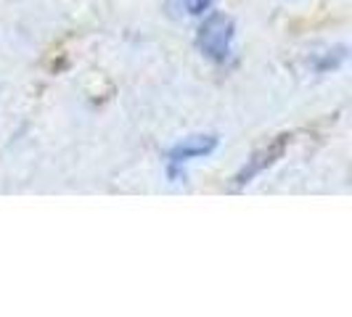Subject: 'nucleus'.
<instances>
[{
    "instance_id": "1",
    "label": "nucleus",
    "mask_w": 352,
    "mask_h": 317,
    "mask_svg": "<svg viewBox=\"0 0 352 317\" xmlns=\"http://www.w3.org/2000/svg\"><path fill=\"white\" fill-rule=\"evenodd\" d=\"M233 40H236V21L228 14H207L196 30V48L212 64H226L233 56Z\"/></svg>"
},
{
    "instance_id": "2",
    "label": "nucleus",
    "mask_w": 352,
    "mask_h": 317,
    "mask_svg": "<svg viewBox=\"0 0 352 317\" xmlns=\"http://www.w3.org/2000/svg\"><path fill=\"white\" fill-rule=\"evenodd\" d=\"M217 143H220V138L212 135V132L188 135V138H183L180 143H175V145L167 151V158H164V164H167V177H170L173 183L186 180V167H188L194 158H204V156H210V154H214Z\"/></svg>"
},
{
    "instance_id": "3",
    "label": "nucleus",
    "mask_w": 352,
    "mask_h": 317,
    "mask_svg": "<svg viewBox=\"0 0 352 317\" xmlns=\"http://www.w3.org/2000/svg\"><path fill=\"white\" fill-rule=\"evenodd\" d=\"M289 143H292V135H289V132H281V135H276L267 145L257 148V151L247 158V164L233 175V191L247 188L249 183H254L263 172H267L270 167H276L283 158V154H286Z\"/></svg>"
},
{
    "instance_id": "4",
    "label": "nucleus",
    "mask_w": 352,
    "mask_h": 317,
    "mask_svg": "<svg viewBox=\"0 0 352 317\" xmlns=\"http://www.w3.org/2000/svg\"><path fill=\"white\" fill-rule=\"evenodd\" d=\"M214 0H175V5L186 14V16H204L210 14Z\"/></svg>"
}]
</instances>
